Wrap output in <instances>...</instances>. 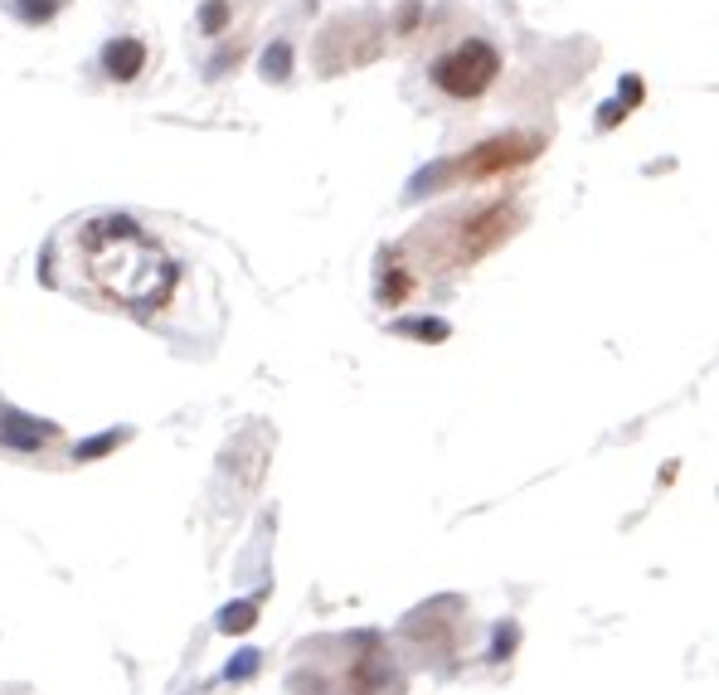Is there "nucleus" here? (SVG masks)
I'll use <instances>...</instances> for the list:
<instances>
[{
    "label": "nucleus",
    "mask_w": 719,
    "mask_h": 695,
    "mask_svg": "<svg viewBox=\"0 0 719 695\" xmlns=\"http://www.w3.org/2000/svg\"><path fill=\"white\" fill-rule=\"evenodd\" d=\"M219 628H224V632H244V628H253V604H228L224 613H219Z\"/></svg>",
    "instance_id": "nucleus-4"
},
{
    "label": "nucleus",
    "mask_w": 719,
    "mask_h": 695,
    "mask_svg": "<svg viewBox=\"0 0 719 695\" xmlns=\"http://www.w3.org/2000/svg\"><path fill=\"white\" fill-rule=\"evenodd\" d=\"M83 248V273L88 283H98L102 293H112L117 302H156L171 287V268L156 253V244L146 238L137 224L127 220H98L88 224L78 238Z\"/></svg>",
    "instance_id": "nucleus-1"
},
{
    "label": "nucleus",
    "mask_w": 719,
    "mask_h": 695,
    "mask_svg": "<svg viewBox=\"0 0 719 695\" xmlns=\"http://www.w3.org/2000/svg\"><path fill=\"white\" fill-rule=\"evenodd\" d=\"M137 64H141V49L137 45H112L108 49V69L117 78H132V74H137Z\"/></svg>",
    "instance_id": "nucleus-3"
},
{
    "label": "nucleus",
    "mask_w": 719,
    "mask_h": 695,
    "mask_svg": "<svg viewBox=\"0 0 719 695\" xmlns=\"http://www.w3.org/2000/svg\"><path fill=\"white\" fill-rule=\"evenodd\" d=\"M492 74H496V54L486 45H467L437 64V83H443L447 92H476V88H486Z\"/></svg>",
    "instance_id": "nucleus-2"
},
{
    "label": "nucleus",
    "mask_w": 719,
    "mask_h": 695,
    "mask_svg": "<svg viewBox=\"0 0 719 695\" xmlns=\"http://www.w3.org/2000/svg\"><path fill=\"white\" fill-rule=\"evenodd\" d=\"M253 667H258V657H253V651H244L238 667H228V677H253Z\"/></svg>",
    "instance_id": "nucleus-5"
}]
</instances>
